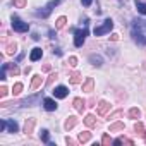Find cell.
<instances>
[{
	"label": "cell",
	"instance_id": "obj_1",
	"mask_svg": "<svg viewBox=\"0 0 146 146\" xmlns=\"http://www.w3.org/2000/svg\"><path fill=\"white\" fill-rule=\"evenodd\" d=\"M143 28H144V21H134L132 38H134V41H137L139 45H146V35L143 33Z\"/></svg>",
	"mask_w": 146,
	"mask_h": 146
},
{
	"label": "cell",
	"instance_id": "obj_2",
	"mask_svg": "<svg viewBox=\"0 0 146 146\" xmlns=\"http://www.w3.org/2000/svg\"><path fill=\"white\" fill-rule=\"evenodd\" d=\"M112 28H113V21H112V19H105V23H103L102 26L95 28V36L107 35V33H110V31H112Z\"/></svg>",
	"mask_w": 146,
	"mask_h": 146
},
{
	"label": "cell",
	"instance_id": "obj_3",
	"mask_svg": "<svg viewBox=\"0 0 146 146\" xmlns=\"http://www.w3.org/2000/svg\"><path fill=\"white\" fill-rule=\"evenodd\" d=\"M60 4V0H50V2L46 4V7L43 9V11H38L36 12V16H40V17H48L50 16V12L53 11V7H57Z\"/></svg>",
	"mask_w": 146,
	"mask_h": 146
},
{
	"label": "cell",
	"instance_id": "obj_4",
	"mask_svg": "<svg viewBox=\"0 0 146 146\" xmlns=\"http://www.w3.org/2000/svg\"><path fill=\"white\" fill-rule=\"evenodd\" d=\"M12 28H14V31L26 33V31L29 29V24H28V23H23L19 17H12Z\"/></svg>",
	"mask_w": 146,
	"mask_h": 146
},
{
	"label": "cell",
	"instance_id": "obj_5",
	"mask_svg": "<svg viewBox=\"0 0 146 146\" xmlns=\"http://www.w3.org/2000/svg\"><path fill=\"white\" fill-rule=\"evenodd\" d=\"M86 36H88V29H86V28L78 29V31H76V36H74V45H76V46H83Z\"/></svg>",
	"mask_w": 146,
	"mask_h": 146
},
{
	"label": "cell",
	"instance_id": "obj_6",
	"mask_svg": "<svg viewBox=\"0 0 146 146\" xmlns=\"http://www.w3.org/2000/svg\"><path fill=\"white\" fill-rule=\"evenodd\" d=\"M43 84V78L40 76V74H36V76H33V81H31V86H29V90L31 91H36L40 86Z\"/></svg>",
	"mask_w": 146,
	"mask_h": 146
},
{
	"label": "cell",
	"instance_id": "obj_7",
	"mask_svg": "<svg viewBox=\"0 0 146 146\" xmlns=\"http://www.w3.org/2000/svg\"><path fill=\"white\" fill-rule=\"evenodd\" d=\"M69 95V90L65 88V86H57L55 90H53V96L55 98H65Z\"/></svg>",
	"mask_w": 146,
	"mask_h": 146
},
{
	"label": "cell",
	"instance_id": "obj_8",
	"mask_svg": "<svg viewBox=\"0 0 146 146\" xmlns=\"http://www.w3.org/2000/svg\"><path fill=\"white\" fill-rule=\"evenodd\" d=\"M76 124H78V117H76V115H69V117H67V120L64 122V127L69 131V129H72V127H74Z\"/></svg>",
	"mask_w": 146,
	"mask_h": 146
},
{
	"label": "cell",
	"instance_id": "obj_9",
	"mask_svg": "<svg viewBox=\"0 0 146 146\" xmlns=\"http://www.w3.org/2000/svg\"><path fill=\"white\" fill-rule=\"evenodd\" d=\"M43 105H45V108H46L48 112L57 110V103H55V100H52V98H45V100H43Z\"/></svg>",
	"mask_w": 146,
	"mask_h": 146
},
{
	"label": "cell",
	"instance_id": "obj_10",
	"mask_svg": "<svg viewBox=\"0 0 146 146\" xmlns=\"http://www.w3.org/2000/svg\"><path fill=\"white\" fill-rule=\"evenodd\" d=\"M41 55H43V50H41V48H33V50H31L29 58H31V62H36V60H40V58H41Z\"/></svg>",
	"mask_w": 146,
	"mask_h": 146
},
{
	"label": "cell",
	"instance_id": "obj_11",
	"mask_svg": "<svg viewBox=\"0 0 146 146\" xmlns=\"http://www.w3.org/2000/svg\"><path fill=\"white\" fill-rule=\"evenodd\" d=\"M108 108H110V103H108V102L102 100V102L98 103V113H100V115H105V113L108 112Z\"/></svg>",
	"mask_w": 146,
	"mask_h": 146
},
{
	"label": "cell",
	"instance_id": "obj_12",
	"mask_svg": "<svg viewBox=\"0 0 146 146\" xmlns=\"http://www.w3.org/2000/svg\"><path fill=\"white\" fill-rule=\"evenodd\" d=\"M81 72H70V74H69V81L72 83V84H79L81 83Z\"/></svg>",
	"mask_w": 146,
	"mask_h": 146
},
{
	"label": "cell",
	"instance_id": "obj_13",
	"mask_svg": "<svg viewBox=\"0 0 146 146\" xmlns=\"http://www.w3.org/2000/svg\"><path fill=\"white\" fill-rule=\"evenodd\" d=\"M72 105H74V108H76L78 112H83V110L86 108V102H84L83 98H76V100H74V103H72Z\"/></svg>",
	"mask_w": 146,
	"mask_h": 146
},
{
	"label": "cell",
	"instance_id": "obj_14",
	"mask_svg": "<svg viewBox=\"0 0 146 146\" xmlns=\"http://www.w3.org/2000/svg\"><path fill=\"white\" fill-rule=\"evenodd\" d=\"M33 127H35V119L31 117V119H26V124H24V132L29 136L31 132H33Z\"/></svg>",
	"mask_w": 146,
	"mask_h": 146
},
{
	"label": "cell",
	"instance_id": "obj_15",
	"mask_svg": "<svg viewBox=\"0 0 146 146\" xmlns=\"http://www.w3.org/2000/svg\"><path fill=\"white\" fill-rule=\"evenodd\" d=\"M93 86H95V81H93V78H88V79H86V83L83 84V91H86V93H91V91H93Z\"/></svg>",
	"mask_w": 146,
	"mask_h": 146
},
{
	"label": "cell",
	"instance_id": "obj_16",
	"mask_svg": "<svg viewBox=\"0 0 146 146\" xmlns=\"http://www.w3.org/2000/svg\"><path fill=\"white\" fill-rule=\"evenodd\" d=\"M84 124H86L88 127H95V125H96V117L91 115V113H88V115L84 117Z\"/></svg>",
	"mask_w": 146,
	"mask_h": 146
},
{
	"label": "cell",
	"instance_id": "obj_17",
	"mask_svg": "<svg viewBox=\"0 0 146 146\" xmlns=\"http://www.w3.org/2000/svg\"><path fill=\"white\" fill-rule=\"evenodd\" d=\"M90 62H91L95 67H100V65L103 64V58H102L100 55H90Z\"/></svg>",
	"mask_w": 146,
	"mask_h": 146
},
{
	"label": "cell",
	"instance_id": "obj_18",
	"mask_svg": "<svg viewBox=\"0 0 146 146\" xmlns=\"http://www.w3.org/2000/svg\"><path fill=\"white\" fill-rule=\"evenodd\" d=\"M4 67L11 72V74H14V76H17V74H19V67H17L16 64H4Z\"/></svg>",
	"mask_w": 146,
	"mask_h": 146
},
{
	"label": "cell",
	"instance_id": "obj_19",
	"mask_svg": "<svg viewBox=\"0 0 146 146\" xmlns=\"http://www.w3.org/2000/svg\"><path fill=\"white\" fill-rule=\"evenodd\" d=\"M7 131L9 132H17L19 131V125L16 120H7Z\"/></svg>",
	"mask_w": 146,
	"mask_h": 146
},
{
	"label": "cell",
	"instance_id": "obj_20",
	"mask_svg": "<svg viewBox=\"0 0 146 146\" xmlns=\"http://www.w3.org/2000/svg\"><path fill=\"white\" fill-rule=\"evenodd\" d=\"M79 143H88L90 139H91V132H88V131H84V132H79Z\"/></svg>",
	"mask_w": 146,
	"mask_h": 146
},
{
	"label": "cell",
	"instance_id": "obj_21",
	"mask_svg": "<svg viewBox=\"0 0 146 146\" xmlns=\"http://www.w3.org/2000/svg\"><path fill=\"white\" fill-rule=\"evenodd\" d=\"M134 131H136V134H139V136H143V134L146 132V129H144L143 122H136V124H134Z\"/></svg>",
	"mask_w": 146,
	"mask_h": 146
},
{
	"label": "cell",
	"instance_id": "obj_22",
	"mask_svg": "<svg viewBox=\"0 0 146 146\" xmlns=\"http://www.w3.org/2000/svg\"><path fill=\"white\" fill-rule=\"evenodd\" d=\"M38 100H40V95H36V96H29V98L23 100L21 103H23V105H33V103H36Z\"/></svg>",
	"mask_w": 146,
	"mask_h": 146
},
{
	"label": "cell",
	"instance_id": "obj_23",
	"mask_svg": "<svg viewBox=\"0 0 146 146\" xmlns=\"http://www.w3.org/2000/svg\"><path fill=\"white\" fill-rule=\"evenodd\" d=\"M117 131H124V122H115L110 125V132H117Z\"/></svg>",
	"mask_w": 146,
	"mask_h": 146
},
{
	"label": "cell",
	"instance_id": "obj_24",
	"mask_svg": "<svg viewBox=\"0 0 146 146\" xmlns=\"http://www.w3.org/2000/svg\"><path fill=\"white\" fill-rule=\"evenodd\" d=\"M129 117H131V119H139V117H141V110L136 108V107L131 108V110H129Z\"/></svg>",
	"mask_w": 146,
	"mask_h": 146
},
{
	"label": "cell",
	"instance_id": "obj_25",
	"mask_svg": "<svg viewBox=\"0 0 146 146\" xmlns=\"http://www.w3.org/2000/svg\"><path fill=\"white\" fill-rule=\"evenodd\" d=\"M40 137H41V141H43V143H46V144H50V132H48L46 129H43V131H41V134H40Z\"/></svg>",
	"mask_w": 146,
	"mask_h": 146
},
{
	"label": "cell",
	"instance_id": "obj_26",
	"mask_svg": "<svg viewBox=\"0 0 146 146\" xmlns=\"http://www.w3.org/2000/svg\"><path fill=\"white\" fill-rule=\"evenodd\" d=\"M136 7H137V12H141V14L146 16V4H144V2H139V0H136Z\"/></svg>",
	"mask_w": 146,
	"mask_h": 146
},
{
	"label": "cell",
	"instance_id": "obj_27",
	"mask_svg": "<svg viewBox=\"0 0 146 146\" xmlns=\"http://www.w3.org/2000/svg\"><path fill=\"white\" fill-rule=\"evenodd\" d=\"M65 23H67V19H65L64 16H60V17L57 19V23H55V28H57V29H62V28L65 26Z\"/></svg>",
	"mask_w": 146,
	"mask_h": 146
},
{
	"label": "cell",
	"instance_id": "obj_28",
	"mask_svg": "<svg viewBox=\"0 0 146 146\" xmlns=\"http://www.w3.org/2000/svg\"><path fill=\"white\" fill-rule=\"evenodd\" d=\"M102 144H103V146H110V144H113V141L110 139L108 134H103V137H102Z\"/></svg>",
	"mask_w": 146,
	"mask_h": 146
},
{
	"label": "cell",
	"instance_id": "obj_29",
	"mask_svg": "<svg viewBox=\"0 0 146 146\" xmlns=\"http://www.w3.org/2000/svg\"><path fill=\"white\" fill-rule=\"evenodd\" d=\"M21 91H23V83H16V84H14V88H12V93L17 96Z\"/></svg>",
	"mask_w": 146,
	"mask_h": 146
},
{
	"label": "cell",
	"instance_id": "obj_30",
	"mask_svg": "<svg viewBox=\"0 0 146 146\" xmlns=\"http://www.w3.org/2000/svg\"><path fill=\"white\" fill-rule=\"evenodd\" d=\"M26 0H14V7H17V9H24L26 7Z\"/></svg>",
	"mask_w": 146,
	"mask_h": 146
},
{
	"label": "cell",
	"instance_id": "obj_31",
	"mask_svg": "<svg viewBox=\"0 0 146 146\" xmlns=\"http://www.w3.org/2000/svg\"><path fill=\"white\" fill-rule=\"evenodd\" d=\"M76 64H78V58H76V57H70V58H69V65H70V67H74Z\"/></svg>",
	"mask_w": 146,
	"mask_h": 146
},
{
	"label": "cell",
	"instance_id": "obj_32",
	"mask_svg": "<svg viewBox=\"0 0 146 146\" xmlns=\"http://www.w3.org/2000/svg\"><path fill=\"white\" fill-rule=\"evenodd\" d=\"M14 52H16V43H14V45H9V48H7V53H9V55H12Z\"/></svg>",
	"mask_w": 146,
	"mask_h": 146
},
{
	"label": "cell",
	"instance_id": "obj_33",
	"mask_svg": "<svg viewBox=\"0 0 146 146\" xmlns=\"http://www.w3.org/2000/svg\"><path fill=\"white\" fill-rule=\"evenodd\" d=\"M120 115H122V110H117V112H115V113H112L108 119H117V117H120Z\"/></svg>",
	"mask_w": 146,
	"mask_h": 146
},
{
	"label": "cell",
	"instance_id": "obj_34",
	"mask_svg": "<svg viewBox=\"0 0 146 146\" xmlns=\"http://www.w3.org/2000/svg\"><path fill=\"white\" fill-rule=\"evenodd\" d=\"M53 79H57V74H50V78H48L46 84H52V83H53Z\"/></svg>",
	"mask_w": 146,
	"mask_h": 146
},
{
	"label": "cell",
	"instance_id": "obj_35",
	"mask_svg": "<svg viewBox=\"0 0 146 146\" xmlns=\"http://www.w3.org/2000/svg\"><path fill=\"white\" fill-rule=\"evenodd\" d=\"M5 95H7V88H5V86H2V88H0V96L4 98Z\"/></svg>",
	"mask_w": 146,
	"mask_h": 146
},
{
	"label": "cell",
	"instance_id": "obj_36",
	"mask_svg": "<svg viewBox=\"0 0 146 146\" xmlns=\"http://www.w3.org/2000/svg\"><path fill=\"white\" fill-rule=\"evenodd\" d=\"M91 2H93V0H81V4H83L84 7H90V5H91Z\"/></svg>",
	"mask_w": 146,
	"mask_h": 146
},
{
	"label": "cell",
	"instance_id": "obj_37",
	"mask_svg": "<svg viewBox=\"0 0 146 146\" xmlns=\"http://www.w3.org/2000/svg\"><path fill=\"white\" fill-rule=\"evenodd\" d=\"M65 143L70 144V146H74V144H76V141H74V139H70V137H65Z\"/></svg>",
	"mask_w": 146,
	"mask_h": 146
},
{
	"label": "cell",
	"instance_id": "obj_38",
	"mask_svg": "<svg viewBox=\"0 0 146 146\" xmlns=\"http://www.w3.org/2000/svg\"><path fill=\"white\" fill-rule=\"evenodd\" d=\"M110 38H112V40H113V41H117V40H119V35H112V36H110Z\"/></svg>",
	"mask_w": 146,
	"mask_h": 146
},
{
	"label": "cell",
	"instance_id": "obj_39",
	"mask_svg": "<svg viewBox=\"0 0 146 146\" xmlns=\"http://www.w3.org/2000/svg\"><path fill=\"white\" fill-rule=\"evenodd\" d=\"M143 137H144V141H146V132H144V134H143Z\"/></svg>",
	"mask_w": 146,
	"mask_h": 146
}]
</instances>
